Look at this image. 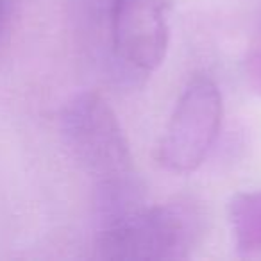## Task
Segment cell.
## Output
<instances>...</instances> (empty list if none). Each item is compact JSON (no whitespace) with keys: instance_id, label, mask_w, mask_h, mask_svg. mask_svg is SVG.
I'll use <instances>...</instances> for the list:
<instances>
[{"instance_id":"cell-2","label":"cell","mask_w":261,"mask_h":261,"mask_svg":"<svg viewBox=\"0 0 261 261\" xmlns=\"http://www.w3.org/2000/svg\"><path fill=\"white\" fill-rule=\"evenodd\" d=\"M66 133L79 161L100 181L104 202L125 204L133 156L115 113L98 95L75 98L66 113Z\"/></svg>"},{"instance_id":"cell-4","label":"cell","mask_w":261,"mask_h":261,"mask_svg":"<svg viewBox=\"0 0 261 261\" xmlns=\"http://www.w3.org/2000/svg\"><path fill=\"white\" fill-rule=\"evenodd\" d=\"M165 0H113L111 40L118 59L143 73L163 63L168 48Z\"/></svg>"},{"instance_id":"cell-1","label":"cell","mask_w":261,"mask_h":261,"mask_svg":"<svg viewBox=\"0 0 261 261\" xmlns=\"http://www.w3.org/2000/svg\"><path fill=\"white\" fill-rule=\"evenodd\" d=\"M204 234V213L193 200H172L127 211L108 222L100 240L108 259L165 261L188 257Z\"/></svg>"},{"instance_id":"cell-5","label":"cell","mask_w":261,"mask_h":261,"mask_svg":"<svg viewBox=\"0 0 261 261\" xmlns=\"http://www.w3.org/2000/svg\"><path fill=\"white\" fill-rule=\"evenodd\" d=\"M236 245L243 252H261V190L240 193L229 206Z\"/></svg>"},{"instance_id":"cell-3","label":"cell","mask_w":261,"mask_h":261,"mask_svg":"<svg viewBox=\"0 0 261 261\" xmlns=\"http://www.w3.org/2000/svg\"><path fill=\"white\" fill-rule=\"evenodd\" d=\"M222 125V95L206 75H195L175 104L158 149L161 167L175 174L195 170L213 147Z\"/></svg>"},{"instance_id":"cell-6","label":"cell","mask_w":261,"mask_h":261,"mask_svg":"<svg viewBox=\"0 0 261 261\" xmlns=\"http://www.w3.org/2000/svg\"><path fill=\"white\" fill-rule=\"evenodd\" d=\"M247 73L257 90H261V40L254 45L247 59Z\"/></svg>"}]
</instances>
